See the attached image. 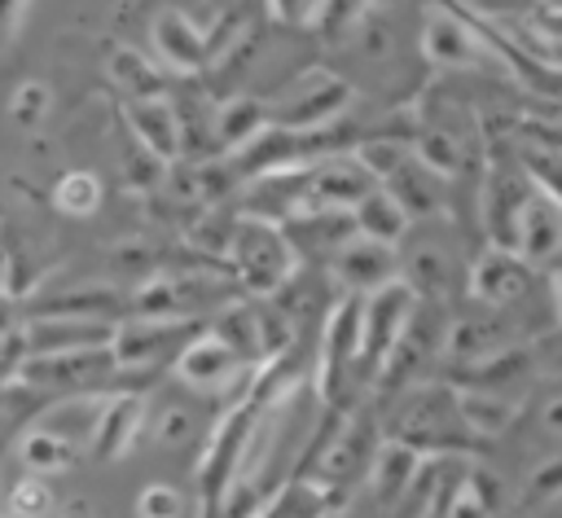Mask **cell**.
<instances>
[{
  "label": "cell",
  "mask_w": 562,
  "mask_h": 518,
  "mask_svg": "<svg viewBox=\"0 0 562 518\" xmlns=\"http://www.w3.org/2000/svg\"><path fill=\"white\" fill-rule=\"evenodd\" d=\"M228 263H233L237 281H241L250 294L268 299V294H277V290L294 277L299 255H294V246H290V237H285V228H281V224H272V219H255V215H241V219L233 224Z\"/></svg>",
  "instance_id": "obj_1"
},
{
  "label": "cell",
  "mask_w": 562,
  "mask_h": 518,
  "mask_svg": "<svg viewBox=\"0 0 562 518\" xmlns=\"http://www.w3.org/2000/svg\"><path fill=\"white\" fill-rule=\"evenodd\" d=\"M386 439H400L422 457H435V452H461L474 435L465 430V421L457 413V391L426 386V391L408 395V404L400 408V417H395Z\"/></svg>",
  "instance_id": "obj_2"
},
{
  "label": "cell",
  "mask_w": 562,
  "mask_h": 518,
  "mask_svg": "<svg viewBox=\"0 0 562 518\" xmlns=\"http://www.w3.org/2000/svg\"><path fill=\"white\" fill-rule=\"evenodd\" d=\"M413 316H417V294L404 277L364 299V307H360V369H364V378H382V369L391 364Z\"/></svg>",
  "instance_id": "obj_3"
},
{
  "label": "cell",
  "mask_w": 562,
  "mask_h": 518,
  "mask_svg": "<svg viewBox=\"0 0 562 518\" xmlns=\"http://www.w3.org/2000/svg\"><path fill=\"white\" fill-rule=\"evenodd\" d=\"M360 307L364 299H338L316 347V395L325 404H338L351 386V373L360 369Z\"/></svg>",
  "instance_id": "obj_4"
},
{
  "label": "cell",
  "mask_w": 562,
  "mask_h": 518,
  "mask_svg": "<svg viewBox=\"0 0 562 518\" xmlns=\"http://www.w3.org/2000/svg\"><path fill=\"white\" fill-rule=\"evenodd\" d=\"M347 105H351V83L347 79H338L334 70H303L290 83L285 101L272 110V123L285 127V132L307 136L316 127H329Z\"/></svg>",
  "instance_id": "obj_5"
},
{
  "label": "cell",
  "mask_w": 562,
  "mask_h": 518,
  "mask_svg": "<svg viewBox=\"0 0 562 518\" xmlns=\"http://www.w3.org/2000/svg\"><path fill=\"white\" fill-rule=\"evenodd\" d=\"M198 320H149V316H132L119 320L110 356L119 369H154L158 360H176L193 338H198Z\"/></svg>",
  "instance_id": "obj_6"
},
{
  "label": "cell",
  "mask_w": 562,
  "mask_h": 518,
  "mask_svg": "<svg viewBox=\"0 0 562 518\" xmlns=\"http://www.w3.org/2000/svg\"><path fill=\"white\" fill-rule=\"evenodd\" d=\"M110 373H119V364H114L110 347H97V351L26 356L13 369V382L18 386H31V391H75V395H88V386L105 382Z\"/></svg>",
  "instance_id": "obj_7"
},
{
  "label": "cell",
  "mask_w": 562,
  "mask_h": 518,
  "mask_svg": "<svg viewBox=\"0 0 562 518\" xmlns=\"http://www.w3.org/2000/svg\"><path fill=\"white\" fill-rule=\"evenodd\" d=\"M255 364H246L220 334L202 329L180 356H176V378L193 391H228V386H255Z\"/></svg>",
  "instance_id": "obj_8"
},
{
  "label": "cell",
  "mask_w": 562,
  "mask_h": 518,
  "mask_svg": "<svg viewBox=\"0 0 562 518\" xmlns=\"http://www.w3.org/2000/svg\"><path fill=\"white\" fill-rule=\"evenodd\" d=\"M18 329H22L26 356H61V351L110 347L119 320H105V316H31Z\"/></svg>",
  "instance_id": "obj_9"
},
{
  "label": "cell",
  "mask_w": 562,
  "mask_h": 518,
  "mask_svg": "<svg viewBox=\"0 0 562 518\" xmlns=\"http://www.w3.org/2000/svg\"><path fill=\"white\" fill-rule=\"evenodd\" d=\"M509 250H518L531 268H549L562 255V202L553 193H544L540 184H531V193L522 198Z\"/></svg>",
  "instance_id": "obj_10"
},
{
  "label": "cell",
  "mask_w": 562,
  "mask_h": 518,
  "mask_svg": "<svg viewBox=\"0 0 562 518\" xmlns=\"http://www.w3.org/2000/svg\"><path fill=\"white\" fill-rule=\"evenodd\" d=\"M531 277H536V268H531L518 250L487 246V250L474 259V268H470V294H474L487 312L514 307V303L531 290Z\"/></svg>",
  "instance_id": "obj_11"
},
{
  "label": "cell",
  "mask_w": 562,
  "mask_h": 518,
  "mask_svg": "<svg viewBox=\"0 0 562 518\" xmlns=\"http://www.w3.org/2000/svg\"><path fill=\"white\" fill-rule=\"evenodd\" d=\"M329 272L334 281L351 294V299H369L378 294L382 285L400 281V259H395V246H378L369 237H351L334 259H329Z\"/></svg>",
  "instance_id": "obj_12"
},
{
  "label": "cell",
  "mask_w": 562,
  "mask_h": 518,
  "mask_svg": "<svg viewBox=\"0 0 562 518\" xmlns=\"http://www.w3.org/2000/svg\"><path fill=\"white\" fill-rule=\"evenodd\" d=\"M422 53H426L430 66L461 70V66H474V61H479L483 40H479V31H474L457 9L430 4L426 18H422Z\"/></svg>",
  "instance_id": "obj_13"
},
{
  "label": "cell",
  "mask_w": 562,
  "mask_h": 518,
  "mask_svg": "<svg viewBox=\"0 0 562 518\" xmlns=\"http://www.w3.org/2000/svg\"><path fill=\"white\" fill-rule=\"evenodd\" d=\"M307 189H312L316 211H351L364 193L378 189V180L347 149V154H325V158L307 162Z\"/></svg>",
  "instance_id": "obj_14"
},
{
  "label": "cell",
  "mask_w": 562,
  "mask_h": 518,
  "mask_svg": "<svg viewBox=\"0 0 562 518\" xmlns=\"http://www.w3.org/2000/svg\"><path fill=\"white\" fill-rule=\"evenodd\" d=\"M140 430H145V395L114 391L101 399V413H97V426L88 439V457L92 461H119L132 452Z\"/></svg>",
  "instance_id": "obj_15"
},
{
  "label": "cell",
  "mask_w": 562,
  "mask_h": 518,
  "mask_svg": "<svg viewBox=\"0 0 562 518\" xmlns=\"http://www.w3.org/2000/svg\"><path fill=\"white\" fill-rule=\"evenodd\" d=\"M154 53L167 70L193 75V70H206L215 61V40L202 35V26L189 22L180 9H162L154 18Z\"/></svg>",
  "instance_id": "obj_16"
},
{
  "label": "cell",
  "mask_w": 562,
  "mask_h": 518,
  "mask_svg": "<svg viewBox=\"0 0 562 518\" xmlns=\"http://www.w3.org/2000/svg\"><path fill=\"white\" fill-rule=\"evenodd\" d=\"M123 119L136 136V145L158 158V162H176L184 154V132H180V114L167 97H145V101H123Z\"/></svg>",
  "instance_id": "obj_17"
},
{
  "label": "cell",
  "mask_w": 562,
  "mask_h": 518,
  "mask_svg": "<svg viewBox=\"0 0 562 518\" xmlns=\"http://www.w3.org/2000/svg\"><path fill=\"white\" fill-rule=\"evenodd\" d=\"M426 465L422 452H413L408 443L400 439H382L378 443V457L369 465V492H373V505L378 509H400V500L408 496L417 470Z\"/></svg>",
  "instance_id": "obj_18"
},
{
  "label": "cell",
  "mask_w": 562,
  "mask_h": 518,
  "mask_svg": "<svg viewBox=\"0 0 562 518\" xmlns=\"http://www.w3.org/2000/svg\"><path fill=\"white\" fill-rule=\"evenodd\" d=\"M272 127V110L259 97H233L220 105L215 123H211V140L224 158H237L255 136H263Z\"/></svg>",
  "instance_id": "obj_19"
},
{
  "label": "cell",
  "mask_w": 562,
  "mask_h": 518,
  "mask_svg": "<svg viewBox=\"0 0 562 518\" xmlns=\"http://www.w3.org/2000/svg\"><path fill=\"white\" fill-rule=\"evenodd\" d=\"M351 219H356V233L369 237V241H378V246H400L404 233H408V224H413L408 211L400 206V198L386 184H378L373 193H364L351 206Z\"/></svg>",
  "instance_id": "obj_20"
},
{
  "label": "cell",
  "mask_w": 562,
  "mask_h": 518,
  "mask_svg": "<svg viewBox=\"0 0 562 518\" xmlns=\"http://www.w3.org/2000/svg\"><path fill=\"white\" fill-rule=\"evenodd\" d=\"M452 391H457V413H461V421H465V430L474 439L505 435L518 421V399H509V395L470 391V386H452Z\"/></svg>",
  "instance_id": "obj_21"
},
{
  "label": "cell",
  "mask_w": 562,
  "mask_h": 518,
  "mask_svg": "<svg viewBox=\"0 0 562 518\" xmlns=\"http://www.w3.org/2000/svg\"><path fill=\"white\" fill-rule=\"evenodd\" d=\"M79 452H83L79 443L53 435L48 426H31V430H22V439H18V461L26 465V474H40V478L66 474V470L79 461Z\"/></svg>",
  "instance_id": "obj_22"
},
{
  "label": "cell",
  "mask_w": 562,
  "mask_h": 518,
  "mask_svg": "<svg viewBox=\"0 0 562 518\" xmlns=\"http://www.w3.org/2000/svg\"><path fill=\"white\" fill-rule=\"evenodd\" d=\"M351 158H356L378 184H391V180L413 162V136H369V140H356V145H351Z\"/></svg>",
  "instance_id": "obj_23"
},
{
  "label": "cell",
  "mask_w": 562,
  "mask_h": 518,
  "mask_svg": "<svg viewBox=\"0 0 562 518\" xmlns=\"http://www.w3.org/2000/svg\"><path fill=\"white\" fill-rule=\"evenodd\" d=\"M110 79L123 88L127 101L167 97V92H162V70H158L149 57H140L136 48H119V53L110 57Z\"/></svg>",
  "instance_id": "obj_24"
},
{
  "label": "cell",
  "mask_w": 562,
  "mask_h": 518,
  "mask_svg": "<svg viewBox=\"0 0 562 518\" xmlns=\"http://www.w3.org/2000/svg\"><path fill=\"white\" fill-rule=\"evenodd\" d=\"M439 184H443V176H435L430 167H422V162L413 158L386 189L400 198V206L408 211V219H417V215H430V211L439 206Z\"/></svg>",
  "instance_id": "obj_25"
},
{
  "label": "cell",
  "mask_w": 562,
  "mask_h": 518,
  "mask_svg": "<svg viewBox=\"0 0 562 518\" xmlns=\"http://www.w3.org/2000/svg\"><path fill=\"white\" fill-rule=\"evenodd\" d=\"M4 509H9L13 518H53V509H57L53 483H48V478H40V474H22V478L9 487Z\"/></svg>",
  "instance_id": "obj_26"
},
{
  "label": "cell",
  "mask_w": 562,
  "mask_h": 518,
  "mask_svg": "<svg viewBox=\"0 0 562 518\" xmlns=\"http://www.w3.org/2000/svg\"><path fill=\"white\" fill-rule=\"evenodd\" d=\"M53 206L66 215H92L101 206V180L92 171H66L53 184Z\"/></svg>",
  "instance_id": "obj_27"
},
{
  "label": "cell",
  "mask_w": 562,
  "mask_h": 518,
  "mask_svg": "<svg viewBox=\"0 0 562 518\" xmlns=\"http://www.w3.org/2000/svg\"><path fill=\"white\" fill-rule=\"evenodd\" d=\"M48 105H53V92H48L40 79H26V83H18L13 97H9V119H13L18 127H40L44 114H48Z\"/></svg>",
  "instance_id": "obj_28"
},
{
  "label": "cell",
  "mask_w": 562,
  "mask_h": 518,
  "mask_svg": "<svg viewBox=\"0 0 562 518\" xmlns=\"http://www.w3.org/2000/svg\"><path fill=\"white\" fill-rule=\"evenodd\" d=\"M443 518H496V509L487 505V496L479 492V483L470 474H461L448 496H443Z\"/></svg>",
  "instance_id": "obj_29"
},
{
  "label": "cell",
  "mask_w": 562,
  "mask_h": 518,
  "mask_svg": "<svg viewBox=\"0 0 562 518\" xmlns=\"http://www.w3.org/2000/svg\"><path fill=\"white\" fill-rule=\"evenodd\" d=\"M184 496L171 483H145L136 492V518H184Z\"/></svg>",
  "instance_id": "obj_30"
},
{
  "label": "cell",
  "mask_w": 562,
  "mask_h": 518,
  "mask_svg": "<svg viewBox=\"0 0 562 518\" xmlns=\"http://www.w3.org/2000/svg\"><path fill=\"white\" fill-rule=\"evenodd\" d=\"M193 439V413L180 408V404H167L158 417H154V443L162 448H180Z\"/></svg>",
  "instance_id": "obj_31"
},
{
  "label": "cell",
  "mask_w": 562,
  "mask_h": 518,
  "mask_svg": "<svg viewBox=\"0 0 562 518\" xmlns=\"http://www.w3.org/2000/svg\"><path fill=\"white\" fill-rule=\"evenodd\" d=\"M531 369L540 378H562V325L531 342Z\"/></svg>",
  "instance_id": "obj_32"
},
{
  "label": "cell",
  "mask_w": 562,
  "mask_h": 518,
  "mask_svg": "<svg viewBox=\"0 0 562 518\" xmlns=\"http://www.w3.org/2000/svg\"><path fill=\"white\" fill-rule=\"evenodd\" d=\"M268 13L285 26H316L321 0H268Z\"/></svg>",
  "instance_id": "obj_33"
},
{
  "label": "cell",
  "mask_w": 562,
  "mask_h": 518,
  "mask_svg": "<svg viewBox=\"0 0 562 518\" xmlns=\"http://www.w3.org/2000/svg\"><path fill=\"white\" fill-rule=\"evenodd\" d=\"M536 22H540V31H549V35H558V40H562V9L544 4V9L536 13Z\"/></svg>",
  "instance_id": "obj_34"
},
{
  "label": "cell",
  "mask_w": 562,
  "mask_h": 518,
  "mask_svg": "<svg viewBox=\"0 0 562 518\" xmlns=\"http://www.w3.org/2000/svg\"><path fill=\"white\" fill-rule=\"evenodd\" d=\"M544 430H553V435H562V395H553L549 404H544Z\"/></svg>",
  "instance_id": "obj_35"
},
{
  "label": "cell",
  "mask_w": 562,
  "mask_h": 518,
  "mask_svg": "<svg viewBox=\"0 0 562 518\" xmlns=\"http://www.w3.org/2000/svg\"><path fill=\"white\" fill-rule=\"evenodd\" d=\"M57 518H97V514H92V509H88L83 500H70V505H66V509H61Z\"/></svg>",
  "instance_id": "obj_36"
},
{
  "label": "cell",
  "mask_w": 562,
  "mask_h": 518,
  "mask_svg": "<svg viewBox=\"0 0 562 518\" xmlns=\"http://www.w3.org/2000/svg\"><path fill=\"white\" fill-rule=\"evenodd\" d=\"M18 9H22V0H0V26H13Z\"/></svg>",
  "instance_id": "obj_37"
},
{
  "label": "cell",
  "mask_w": 562,
  "mask_h": 518,
  "mask_svg": "<svg viewBox=\"0 0 562 518\" xmlns=\"http://www.w3.org/2000/svg\"><path fill=\"white\" fill-rule=\"evenodd\" d=\"M9 435H13V408H4V404H0V443H4Z\"/></svg>",
  "instance_id": "obj_38"
},
{
  "label": "cell",
  "mask_w": 562,
  "mask_h": 518,
  "mask_svg": "<svg viewBox=\"0 0 562 518\" xmlns=\"http://www.w3.org/2000/svg\"><path fill=\"white\" fill-rule=\"evenodd\" d=\"M553 307H558V325H562V272L553 277Z\"/></svg>",
  "instance_id": "obj_39"
},
{
  "label": "cell",
  "mask_w": 562,
  "mask_h": 518,
  "mask_svg": "<svg viewBox=\"0 0 562 518\" xmlns=\"http://www.w3.org/2000/svg\"><path fill=\"white\" fill-rule=\"evenodd\" d=\"M544 518H562V505H558V500H553V509H549V514H544Z\"/></svg>",
  "instance_id": "obj_40"
},
{
  "label": "cell",
  "mask_w": 562,
  "mask_h": 518,
  "mask_svg": "<svg viewBox=\"0 0 562 518\" xmlns=\"http://www.w3.org/2000/svg\"><path fill=\"white\" fill-rule=\"evenodd\" d=\"M0 518H13V514H9V509H4V505H0Z\"/></svg>",
  "instance_id": "obj_41"
},
{
  "label": "cell",
  "mask_w": 562,
  "mask_h": 518,
  "mask_svg": "<svg viewBox=\"0 0 562 518\" xmlns=\"http://www.w3.org/2000/svg\"><path fill=\"white\" fill-rule=\"evenodd\" d=\"M549 4H553V9H562V0H549Z\"/></svg>",
  "instance_id": "obj_42"
}]
</instances>
